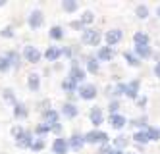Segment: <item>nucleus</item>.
Instances as JSON below:
<instances>
[{
	"instance_id": "nucleus-1",
	"label": "nucleus",
	"mask_w": 160,
	"mask_h": 154,
	"mask_svg": "<svg viewBox=\"0 0 160 154\" xmlns=\"http://www.w3.org/2000/svg\"><path fill=\"white\" fill-rule=\"evenodd\" d=\"M108 141V135L104 131H98V129H93V131H89L85 135V143H106Z\"/></svg>"
},
{
	"instance_id": "nucleus-2",
	"label": "nucleus",
	"mask_w": 160,
	"mask_h": 154,
	"mask_svg": "<svg viewBox=\"0 0 160 154\" xmlns=\"http://www.w3.org/2000/svg\"><path fill=\"white\" fill-rule=\"evenodd\" d=\"M83 42L85 44H91V46H97L98 42H100V33L97 31V29H85L83 31Z\"/></svg>"
},
{
	"instance_id": "nucleus-3",
	"label": "nucleus",
	"mask_w": 160,
	"mask_h": 154,
	"mask_svg": "<svg viewBox=\"0 0 160 154\" xmlns=\"http://www.w3.org/2000/svg\"><path fill=\"white\" fill-rule=\"evenodd\" d=\"M23 56H25V60L27 62H31V64H37L39 60H41V50L39 48H35V46H25V50H23Z\"/></svg>"
},
{
	"instance_id": "nucleus-4",
	"label": "nucleus",
	"mask_w": 160,
	"mask_h": 154,
	"mask_svg": "<svg viewBox=\"0 0 160 154\" xmlns=\"http://www.w3.org/2000/svg\"><path fill=\"white\" fill-rule=\"evenodd\" d=\"M79 97L83 100H91L97 97V87L95 85H81L79 87Z\"/></svg>"
},
{
	"instance_id": "nucleus-5",
	"label": "nucleus",
	"mask_w": 160,
	"mask_h": 154,
	"mask_svg": "<svg viewBox=\"0 0 160 154\" xmlns=\"http://www.w3.org/2000/svg\"><path fill=\"white\" fill-rule=\"evenodd\" d=\"M42 21H44L42 12H41V10H33V12H31V16H29V27L37 29V27L42 25Z\"/></svg>"
},
{
	"instance_id": "nucleus-6",
	"label": "nucleus",
	"mask_w": 160,
	"mask_h": 154,
	"mask_svg": "<svg viewBox=\"0 0 160 154\" xmlns=\"http://www.w3.org/2000/svg\"><path fill=\"white\" fill-rule=\"evenodd\" d=\"M68 148H70V143H68L66 139H56L54 145H52V150H54L56 154H66Z\"/></svg>"
},
{
	"instance_id": "nucleus-7",
	"label": "nucleus",
	"mask_w": 160,
	"mask_h": 154,
	"mask_svg": "<svg viewBox=\"0 0 160 154\" xmlns=\"http://www.w3.org/2000/svg\"><path fill=\"white\" fill-rule=\"evenodd\" d=\"M108 122H110V125H112L114 129H122L125 123H128V120H125V117H123L122 114H112Z\"/></svg>"
},
{
	"instance_id": "nucleus-8",
	"label": "nucleus",
	"mask_w": 160,
	"mask_h": 154,
	"mask_svg": "<svg viewBox=\"0 0 160 154\" xmlns=\"http://www.w3.org/2000/svg\"><path fill=\"white\" fill-rule=\"evenodd\" d=\"M122 41V31L120 29H110L108 33H106V42L112 46V44H118Z\"/></svg>"
},
{
	"instance_id": "nucleus-9",
	"label": "nucleus",
	"mask_w": 160,
	"mask_h": 154,
	"mask_svg": "<svg viewBox=\"0 0 160 154\" xmlns=\"http://www.w3.org/2000/svg\"><path fill=\"white\" fill-rule=\"evenodd\" d=\"M97 58L102 60V62H108V60L114 58V50L110 48V46H102V48H98V52H97Z\"/></svg>"
},
{
	"instance_id": "nucleus-10",
	"label": "nucleus",
	"mask_w": 160,
	"mask_h": 154,
	"mask_svg": "<svg viewBox=\"0 0 160 154\" xmlns=\"http://www.w3.org/2000/svg\"><path fill=\"white\" fill-rule=\"evenodd\" d=\"M44 122L54 129L56 125H58V112H56V110H47V112H44Z\"/></svg>"
},
{
	"instance_id": "nucleus-11",
	"label": "nucleus",
	"mask_w": 160,
	"mask_h": 154,
	"mask_svg": "<svg viewBox=\"0 0 160 154\" xmlns=\"http://www.w3.org/2000/svg\"><path fill=\"white\" fill-rule=\"evenodd\" d=\"M89 117H91V122H93L95 125H100L102 123V110L98 108V106H93L89 112Z\"/></svg>"
},
{
	"instance_id": "nucleus-12",
	"label": "nucleus",
	"mask_w": 160,
	"mask_h": 154,
	"mask_svg": "<svg viewBox=\"0 0 160 154\" xmlns=\"http://www.w3.org/2000/svg\"><path fill=\"white\" fill-rule=\"evenodd\" d=\"M129 98H137V94H139V79H135L131 83H128V91H125Z\"/></svg>"
},
{
	"instance_id": "nucleus-13",
	"label": "nucleus",
	"mask_w": 160,
	"mask_h": 154,
	"mask_svg": "<svg viewBox=\"0 0 160 154\" xmlns=\"http://www.w3.org/2000/svg\"><path fill=\"white\" fill-rule=\"evenodd\" d=\"M60 56H62V48H58V46H50V48L44 52V58H47V60H50V62L58 60Z\"/></svg>"
},
{
	"instance_id": "nucleus-14",
	"label": "nucleus",
	"mask_w": 160,
	"mask_h": 154,
	"mask_svg": "<svg viewBox=\"0 0 160 154\" xmlns=\"http://www.w3.org/2000/svg\"><path fill=\"white\" fill-rule=\"evenodd\" d=\"M68 143H70V147H72L73 150H79V148L85 145V137H81V135H72Z\"/></svg>"
},
{
	"instance_id": "nucleus-15",
	"label": "nucleus",
	"mask_w": 160,
	"mask_h": 154,
	"mask_svg": "<svg viewBox=\"0 0 160 154\" xmlns=\"http://www.w3.org/2000/svg\"><path fill=\"white\" fill-rule=\"evenodd\" d=\"M70 79H73L75 83H77V81H83V79H85V72H83L79 66H73L72 72H70Z\"/></svg>"
},
{
	"instance_id": "nucleus-16",
	"label": "nucleus",
	"mask_w": 160,
	"mask_h": 154,
	"mask_svg": "<svg viewBox=\"0 0 160 154\" xmlns=\"http://www.w3.org/2000/svg\"><path fill=\"white\" fill-rule=\"evenodd\" d=\"M62 112H64V116H68V117H75L79 110H77V106H75V104H72V102H66Z\"/></svg>"
},
{
	"instance_id": "nucleus-17",
	"label": "nucleus",
	"mask_w": 160,
	"mask_h": 154,
	"mask_svg": "<svg viewBox=\"0 0 160 154\" xmlns=\"http://www.w3.org/2000/svg\"><path fill=\"white\" fill-rule=\"evenodd\" d=\"M135 52L139 58H147V56H151V46L148 44H135Z\"/></svg>"
},
{
	"instance_id": "nucleus-18",
	"label": "nucleus",
	"mask_w": 160,
	"mask_h": 154,
	"mask_svg": "<svg viewBox=\"0 0 160 154\" xmlns=\"http://www.w3.org/2000/svg\"><path fill=\"white\" fill-rule=\"evenodd\" d=\"M18 143H19V147H29V148H31V147H33V143H35V139L31 137V133H29V131H25V133H23V137H21Z\"/></svg>"
},
{
	"instance_id": "nucleus-19",
	"label": "nucleus",
	"mask_w": 160,
	"mask_h": 154,
	"mask_svg": "<svg viewBox=\"0 0 160 154\" xmlns=\"http://www.w3.org/2000/svg\"><path fill=\"white\" fill-rule=\"evenodd\" d=\"M14 116L19 117V120H21V117H27V108H25V106L21 104V102L14 104Z\"/></svg>"
},
{
	"instance_id": "nucleus-20",
	"label": "nucleus",
	"mask_w": 160,
	"mask_h": 154,
	"mask_svg": "<svg viewBox=\"0 0 160 154\" xmlns=\"http://www.w3.org/2000/svg\"><path fill=\"white\" fill-rule=\"evenodd\" d=\"M50 39H54V41H60V39H64V29H62L60 25H54V27H50Z\"/></svg>"
},
{
	"instance_id": "nucleus-21",
	"label": "nucleus",
	"mask_w": 160,
	"mask_h": 154,
	"mask_svg": "<svg viewBox=\"0 0 160 154\" xmlns=\"http://www.w3.org/2000/svg\"><path fill=\"white\" fill-rule=\"evenodd\" d=\"M133 41H135V44H148V35L143 31H137L133 35Z\"/></svg>"
},
{
	"instance_id": "nucleus-22",
	"label": "nucleus",
	"mask_w": 160,
	"mask_h": 154,
	"mask_svg": "<svg viewBox=\"0 0 160 154\" xmlns=\"http://www.w3.org/2000/svg\"><path fill=\"white\" fill-rule=\"evenodd\" d=\"M123 58H125V60H128V64L129 66H141V60H139V56H133V52H125L123 54Z\"/></svg>"
},
{
	"instance_id": "nucleus-23",
	"label": "nucleus",
	"mask_w": 160,
	"mask_h": 154,
	"mask_svg": "<svg viewBox=\"0 0 160 154\" xmlns=\"http://www.w3.org/2000/svg\"><path fill=\"white\" fill-rule=\"evenodd\" d=\"M62 89H64L66 92H73V91L77 89V83H75L73 79H70V77H68V79L62 83Z\"/></svg>"
},
{
	"instance_id": "nucleus-24",
	"label": "nucleus",
	"mask_w": 160,
	"mask_h": 154,
	"mask_svg": "<svg viewBox=\"0 0 160 154\" xmlns=\"http://www.w3.org/2000/svg\"><path fill=\"white\" fill-rule=\"evenodd\" d=\"M39 85H41V77H39L37 73H31V75H29V89H31V91H37Z\"/></svg>"
},
{
	"instance_id": "nucleus-25",
	"label": "nucleus",
	"mask_w": 160,
	"mask_h": 154,
	"mask_svg": "<svg viewBox=\"0 0 160 154\" xmlns=\"http://www.w3.org/2000/svg\"><path fill=\"white\" fill-rule=\"evenodd\" d=\"M62 8L66 12H72V14H73V12L77 10V2H75V0H62Z\"/></svg>"
},
{
	"instance_id": "nucleus-26",
	"label": "nucleus",
	"mask_w": 160,
	"mask_h": 154,
	"mask_svg": "<svg viewBox=\"0 0 160 154\" xmlns=\"http://www.w3.org/2000/svg\"><path fill=\"white\" fill-rule=\"evenodd\" d=\"M135 16H137V17H141V19L148 17V8H147L145 4H139V6L135 8Z\"/></svg>"
},
{
	"instance_id": "nucleus-27",
	"label": "nucleus",
	"mask_w": 160,
	"mask_h": 154,
	"mask_svg": "<svg viewBox=\"0 0 160 154\" xmlns=\"http://www.w3.org/2000/svg\"><path fill=\"white\" fill-rule=\"evenodd\" d=\"M87 69L91 73H97L98 72V58H89L87 60Z\"/></svg>"
},
{
	"instance_id": "nucleus-28",
	"label": "nucleus",
	"mask_w": 160,
	"mask_h": 154,
	"mask_svg": "<svg viewBox=\"0 0 160 154\" xmlns=\"http://www.w3.org/2000/svg\"><path fill=\"white\" fill-rule=\"evenodd\" d=\"M133 139L137 141V143H141V145H145L147 141H151V139H148V135H147V131H139V133H135V135H133Z\"/></svg>"
},
{
	"instance_id": "nucleus-29",
	"label": "nucleus",
	"mask_w": 160,
	"mask_h": 154,
	"mask_svg": "<svg viewBox=\"0 0 160 154\" xmlns=\"http://www.w3.org/2000/svg\"><path fill=\"white\" fill-rule=\"evenodd\" d=\"M8 60H10V64H12L14 67H18L19 66V56H18V52H8Z\"/></svg>"
},
{
	"instance_id": "nucleus-30",
	"label": "nucleus",
	"mask_w": 160,
	"mask_h": 154,
	"mask_svg": "<svg viewBox=\"0 0 160 154\" xmlns=\"http://www.w3.org/2000/svg\"><path fill=\"white\" fill-rule=\"evenodd\" d=\"M93 19H95V14H93V12H83V16H81V23H83V25L91 23Z\"/></svg>"
},
{
	"instance_id": "nucleus-31",
	"label": "nucleus",
	"mask_w": 160,
	"mask_h": 154,
	"mask_svg": "<svg viewBox=\"0 0 160 154\" xmlns=\"http://www.w3.org/2000/svg\"><path fill=\"white\" fill-rule=\"evenodd\" d=\"M10 66H12V64H10V60H8V58L0 56V72H8V69H10Z\"/></svg>"
},
{
	"instance_id": "nucleus-32",
	"label": "nucleus",
	"mask_w": 160,
	"mask_h": 154,
	"mask_svg": "<svg viewBox=\"0 0 160 154\" xmlns=\"http://www.w3.org/2000/svg\"><path fill=\"white\" fill-rule=\"evenodd\" d=\"M147 135H148V139H151V141H158V137H160V133L156 131L154 127H147Z\"/></svg>"
},
{
	"instance_id": "nucleus-33",
	"label": "nucleus",
	"mask_w": 160,
	"mask_h": 154,
	"mask_svg": "<svg viewBox=\"0 0 160 154\" xmlns=\"http://www.w3.org/2000/svg\"><path fill=\"white\" fill-rule=\"evenodd\" d=\"M23 133H25V129H23V127H14V129H12V137L18 139V141L23 137Z\"/></svg>"
},
{
	"instance_id": "nucleus-34",
	"label": "nucleus",
	"mask_w": 160,
	"mask_h": 154,
	"mask_svg": "<svg viewBox=\"0 0 160 154\" xmlns=\"http://www.w3.org/2000/svg\"><path fill=\"white\" fill-rule=\"evenodd\" d=\"M50 129H52V127H50V125H48L47 122H44V123H41V125L37 127V133H39V135H44V133H48Z\"/></svg>"
},
{
	"instance_id": "nucleus-35",
	"label": "nucleus",
	"mask_w": 160,
	"mask_h": 154,
	"mask_svg": "<svg viewBox=\"0 0 160 154\" xmlns=\"http://www.w3.org/2000/svg\"><path fill=\"white\" fill-rule=\"evenodd\" d=\"M4 98H6L8 102L18 104V102H16V97H14V91H10V89H4Z\"/></svg>"
},
{
	"instance_id": "nucleus-36",
	"label": "nucleus",
	"mask_w": 160,
	"mask_h": 154,
	"mask_svg": "<svg viewBox=\"0 0 160 154\" xmlns=\"http://www.w3.org/2000/svg\"><path fill=\"white\" fill-rule=\"evenodd\" d=\"M125 145H128V137H123V135H120V137L116 139V147H118V148L122 150V148H123Z\"/></svg>"
},
{
	"instance_id": "nucleus-37",
	"label": "nucleus",
	"mask_w": 160,
	"mask_h": 154,
	"mask_svg": "<svg viewBox=\"0 0 160 154\" xmlns=\"http://www.w3.org/2000/svg\"><path fill=\"white\" fill-rule=\"evenodd\" d=\"M31 148L33 150H42L44 148V139H35V143H33Z\"/></svg>"
},
{
	"instance_id": "nucleus-38",
	"label": "nucleus",
	"mask_w": 160,
	"mask_h": 154,
	"mask_svg": "<svg viewBox=\"0 0 160 154\" xmlns=\"http://www.w3.org/2000/svg\"><path fill=\"white\" fill-rule=\"evenodd\" d=\"M0 35H2V37H14V27H10V25H8V27H4Z\"/></svg>"
},
{
	"instance_id": "nucleus-39",
	"label": "nucleus",
	"mask_w": 160,
	"mask_h": 154,
	"mask_svg": "<svg viewBox=\"0 0 160 154\" xmlns=\"http://www.w3.org/2000/svg\"><path fill=\"white\" fill-rule=\"evenodd\" d=\"M118 108H120V102H118V100H112V104H110L112 114H118Z\"/></svg>"
},
{
	"instance_id": "nucleus-40",
	"label": "nucleus",
	"mask_w": 160,
	"mask_h": 154,
	"mask_svg": "<svg viewBox=\"0 0 160 154\" xmlns=\"http://www.w3.org/2000/svg\"><path fill=\"white\" fill-rule=\"evenodd\" d=\"M70 25H72V29H81V27H83V23H81V19H79V21H72Z\"/></svg>"
},
{
	"instance_id": "nucleus-41",
	"label": "nucleus",
	"mask_w": 160,
	"mask_h": 154,
	"mask_svg": "<svg viewBox=\"0 0 160 154\" xmlns=\"http://www.w3.org/2000/svg\"><path fill=\"white\" fill-rule=\"evenodd\" d=\"M154 75H156V77H160V62L154 66Z\"/></svg>"
},
{
	"instance_id": "nucleus-42",
	"label": "nucleus",
	"mask_w": 160,
	"mask_h": 154,
	"mask_svg": "<svg viewBox=\"0 0 160 154\" xmlns=\"http://www.w3.org/2000/svg\"><path fill=\"white\" fill-rule=\"evenodd\" d=\"M108 154H123V152H122V150H120V148H112V150H110V152H108Z\"/></svg>"
},
{
	"instance_id": "nucleus-43",
	"label": "nucleus",
	"mask_w": 160,
	"mask_h": 154,
	"mask_svg": "<svg viewBox=\"0 0 160 154\" xmlns=\"http://www.w3.org/2000/svg\"><path fill=\"white\" fill-rule=\"evenodd\" d=\"M156 14H158V16H160V6H158V10H156Z\"/></svg>"
},
{
	"instance_id": "nucleus-44",
	"label": "nucleus",
	"mask_w": 160,
	"mask_h": 154,
	"mask_svg": "<svg viewBox=\"0 0 160 154\" xmlns=\"http://www.w3.org/2000/svg\"><path fill=\"white\" fill-rule=\"evenodd\" d=\"M128 154H137V152H128Z\"/></svg>"
}]
</instances>
